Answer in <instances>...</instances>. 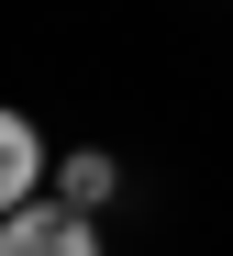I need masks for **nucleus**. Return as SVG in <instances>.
Instances as JSON below:
<instances>
[{
	"label": "nucleus",
	"mask_w": 233,
	"mask_h": 256,
	"mask_svg": "<svg viewBox=\"0 0 233 256\" xmlns=\"http://www.w3.org/2000/svg\"><path fill=\"white\" fill-rule=\"evenodd\" d=\"M44 167H56V145H44V122L0 100V223H11L22 200H44Z\"/></svg>",
	"instance_id": "1"
},
{
	"label": "nucleus",
	"mask_w": 233,
	"mask_h": 256,
	"mask_svg": "<svg viewBox=\"0 0 233 256\" xmlns=\"http://www.w3.org/2000/svg\"><path fill=\"white\" fill-rule=\"evenodd\" d=\"M44 200H56V212H78V223H100V212L122 200V156H111V145L56 156V167H44Z\"/></svg>",
	"instance_id": "2"
},
{
	"label": "nucleus",
	"mask_w": 233,
	"mask_h": 256,
	"mask_svg": "<svg viewBox=\"0 0 233 256\" xmlns=\"http://www.w3.org/2000/svg\"><path fill=\"white\" fill-rule=\"evenodd\" d=\"M0 256H100V223H78L56 200H22L11 223H0Z\"/></svg>",
	"instance_id": "3"
}]
</instances>
